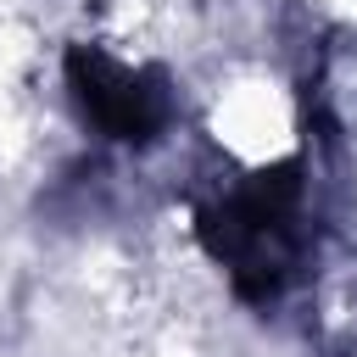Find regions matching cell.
Masks as SVG:
<instances>
[{
  "label": "cell",
  "mask_w": 357,
  "mask_h": 357,
  "mask_svg": "<svg viewBox=\"0 0 357 357\" xmlns=\"http://www.w3.org/2000/svg\"><path fill=\"white\" fill-rule=\"evenodd\" d=\"M73 84H78L84 117L95 128H106L112 139H145L162 123V95L151 89V78L112 61V56H78Z\"/></svg>",
  "instance_id": "6da1fadb"
}]
</instances>
